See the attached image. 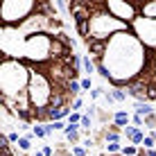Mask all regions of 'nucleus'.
Here are the masks:
<instances>
[{
    "label": "nucleus",
    "mask_w": 156,
    "mask_h": 156,
    "mask_svg": "<svg viewBox=\"0 0 156 156\" xmlns=\"http://www.w3.org/2000/svg\"><path fill=\"white\" fill-rule=\"evenodd\" d=\"M147 52L149 45L136 36V32H118L109 39L104 59L98 63V73L109 79L113 88H125L147 66Z\"/></svg>",
    "instance_id": "f257e3e1"
},
{
    "label": "nucleus",
    "mask_w": 156,
    "mask_h": 156,
    "mask_svg": "<svg viewBox=\"0 0 156 156\" xmlns=\"http://www.w3.org/2000/svg\"><path fill=\"white\" fill-rule=\"evenodd\" d=\"M30 63L16 59L7 52L0 55V95L16 98L18 93L27 90L30 86Z\"/></svg>",
    "instance_id": "f03ea898"
},
{
    "label": "nucleus",
    "mask_w": 156,
    "mask_h": 156,
    "mask_svg": "<svg viewBox=\"0 0 156 156\" xmlns=\"http://www.w3.org/2000/svg\"><path fill=\"white\" fill-rule=\"evenodd\" d=\"M30 86H27V93L32 100V106L34 111H48L52 106V100H55L57 93V86L52 82V77L48 73H43L36 63H30Z\"/></svg>",
    "instance_id": "7ed1b4c3"
},
{
    "label": "nucleus",
    "mask_w": 156,
    "mask_h": 156,
    "mask_svg": "<svg viewBox=\"0 0 156 156\" xmlns=\"http://www.w3.org/2000/svg\"><path fill=\"white\" fill-rule=\"evenodd\" d=\"M88 39H102V41H109L113 34L118 32H133L131 23H125V20L115 18L109 9H102V12H95L88 20ZM86 41V39H84Z\"/></svg>",
    "instance_id": "20e7f679"
},
{
    "label": "nucleus",
    "mask_w": 156,
    "mask_h": 156,
    "mask_svg": "<svg viewBox=\"0 0 156 156\" xmlns=\"http://www.w3.org/2000/svg\"><path fill=\"white\" fill-rule=\"evenodd\" d=\"M39 12V0H2V25L18 27L25 18Z\"/></svg>",
    "instance_id": "39448f33"
},
{
    "label": "nucleus",
    "mask_w": 156,
    "mask_h": 156,
    "mask_svg": "<svg viewBox=\"0 0 156 156\" xmlns=\"http://www.w3.org/2000/svg\"><path fill=\"white\" fill-rule=\"evenodd\" d=\"M106 2V9L115 16V18L125 20V23H136L140 18V5L136 2H129V0H104Z\"/></svg>",
    "instance_id": "423d86ee"
},
{
    "label": "nucleus",
    "mask_w": 156,
    "mask_h": 156,
    "mask_svg": "<svg viewBox=\"0 0 156 156\" xmlns=\"http://www.w3.org/2000/svg\"><path fill=\"white\" fill-rule=\"evenodd\" d=\"M50 23H52L50 16L36 12V14H32L30 18H25L16 30H18L23 36H32V34H39V32H45V34H48V30H50Z\"/></svg>",
    "instance_id": "0eeeda50"
},
{
    "label": "nucleus",
    "mask_w": 156,
    "mask_h": 156,
    "mask_svg": "<svg viewBox=\"0 0 156 156\" xmlns=\"http://www.w3.org/2000/svg\"><path fill=\"white\" fill-rule=\"evenodd\" d=\"M86 50H88V57L93 59L95 63H100L104 59V52L109 48V41H102V39H86Z\"/></svg>",
    "instance_id": "6e6552de"
},
{
    "label": "nucleus",
    "mask_w": 156,
    "mask_h": 156,
    "mask_svg": "<svg viewBox=\"0 0 156 156\" xmlns=\"http://www.w3.org/2000/svg\"><path fill=\"white\" fill-rule=\"evenodd\" d=\"M70 52H73L70 45H66V43H61L59 39L52 36V43H50V59H61V57L70 55Z\"/></svg>",
    "instance_id": "1a4fd4ad"
},
{
    "label": "nucleus",
    "mask_w": 156,
    "mask_h": 156,
    "mask_svg": "<svg viewBox=\"0 0 156 156\" xmlns=\"http://www.w3.org/2000/svg\"><path fill=\"white\" fill-rule=\"evenodd\" d=\"M140 18L156 23V0H143L140 2Z\"/></svg>",
    "instance_id": "9d476101"
},
{
    "label": "nucleus",
    "mask_w": 156,
    "mask_h": 156,
    "mask_svg": "<svg viewBox=\"0 0 156 156\" xmlns=\"http://www.w3.org/2000/svg\"><path fill=\"white\" fill-rule=\"evenodd\" d=\"M122 133H125L127 143H133V145H138V147H140L143 140H145V133L140 131V127H125Z\"/></svg>",
    "instance_id": "9b49d317"
},
{
    "label": "nucleus",
    "mask_w": 156,
    "mask_h": 156,
    "mask_svg": "<svg viewBox=\"0 0 156 156\" xmlns=\"http://www.w3.org/2000/svg\"><path fill=\"white\" fill-rule=\"evenodd\" d=\"M63 136H66V140L70 145H79V140H82V125H68Z\"/></svg>",
    "instance_id": "f8f14e48"
},
{
    "label": "nucleus",
    "mask_w": 156,
    "mask_h": 156,
    "mask_svg": "<svg viewBox=\"0 0 156 156\" xmlns=\"http://www.w3.org/2000/svg\"><path fill=\"white\" fill-rule=\"evenodd\" d=\"M133 109H136V113H140V115H149V113H154V111H156L152 106V102H147V100H136Z\"/></svg>",
    "instance_id": "ddd939ff"
},
{
    "label": "nucleus",
    "mask_w": 156,
    "mask_h": 156,
    "mask_svg": "<svg viewBox=\"0 0 156 156\" xmlns=\"http://www.w3.org/2000/svg\"><path fill=\"white\" fill-rule=\"evenodd\" d=\"M113 122L125 129V127H129V122H131V115H129L127 111H115L113 113Z\"/></svg>",
    "instance_id": "4468645a"
},
{
    "label": "nucleus",
    "mask_w": 156,
    "mask_h": 156,
    "mask_svg": "<svg viewBox=\"0 0 156 156\" xmlns=\"http://www.w3.org/2000/svg\"><path fill=\"white\" fill-rule=\"evenodd\" d=\"M82 68H84V73L90 77V73H95V70H98V63H95L93 59L86 55V57H82Z\"/></svg>",
    "instance_id": "2eb2a0df"
},
{
    "label": "nucleus",
    "mask_w": 156,
    "mask_h": 156,
    "mask_svg": "<svg viewBox=\"0 0 156 156\" xmlns=\"http://www.w3.org/2000/svg\"><path fill=\"white\" fill-rule=\"evenodd\" d=\"M16 149H20V152H32V138L30 136H20L18 143H16Z\"/></svg>",
    "instance_id": "dca6fc26"
},
{
    "label": "nucleus",
    "mask_w": 156,
    "mask_h": 156,
    "mask_svg": "<svg viewBox=\"0 0 156 156\" xmlns=\"http://www.w3.org/2000/svg\"><path fill=\"white\" fill-rule=\"evenodd\" d=\"M138 152H140V147L138 145H133V143H127V145H122V156H138Z\"/></svg>",
    "instance_id": "f3484780"
},
{
    "label": "nucleus",
    "mask_w": 156,
    "mask_h": 156,
    "mask_svg": "<svg viewBox=\"0 0 156 156\" xmlns=\"http://www.w3.org/2000/svg\"><path fill=\"white\" fill-rule=\"evenodd\" d=\"M32 133H34V138H48L45 127H43V125H32Z\"/></svg>",
    "instance_id": "a211bd4d"
},
{
    "label": "nucleus",
    "mask_w": 156,
    "mask_h": 156,
    "mask_svg": "<svg viewBox=\"0 0 156 156\" xmlns=\"http://www.w3.org/2000/svg\"><path fill=\"white\" fill-rule=\"evenodd\" d=\"M104 147H106V152H109V154H120L122 152V143H106Z\"/></svg>",
    "instance_id": "6ab92c4d"
},
{
    "label": "nucleus",
    "mask_w": 156,
    "mask_h": 156,
    "mask_svg": "<svg viewBox=\"0 0 156 156\" xmlns=\"http://www.w3.org/2000/svg\"><path fill=\"white\" fill-rule=\"evenodd\" d=\"M111 93H113L115 102H125V100H127V90H125V88H113Z\"/></svg>",
    "instance_id": "aec40b11"
},
{
    "label": "nucleus",
    "mask_w": 156,
    "mask_h": 156,
    "mask_svg": "<svg viewBox=\"0 0 156 156\" xmlns=\"http://www.w3.org/2000/svg\"><path fill=\"white\" fill-rule=\"evenodd\" d=\"M66 120H68V125H79V122H82V113H79V111H73Z\"/></svg>",
    "instance_id": "412c9836"
},
{
    "label": "nucleus",
    "mask_w": 156,
    "mask_h": 156,
    "mask_svg": "<svg viewBox=\"0 0 156 156\" xmlns=\"http://www.w3.org/2000/svg\"><path fill=\"white\" fill-rule=\"evenodd\" d=\"M131 122H133V127H145V115H140V113H133L131 115Z\"/></svg>",
    "instance_id": "4be33fe9"
},
{
    "label": "nucleus",
    "mask_w": 156,
    "mask_h": 156,
    "mask_svg": "<svg viewBox=\"0 0 156 156\" xmlns=\"http://www.w3.org/2000/svg\"><path fill=\"white\" fill-rule=\"evenodd\" d=\"M73 156H88V152H86V147L84 145H73Z\"/></svg>",
    "instance_id": "5701e85b"
},
{
    "label": "nucleus",
    "mask_w": 156,
    "mask_h": 156,
    "mask_svg": "<svg viewBox=\"0 0 156 156\" xmlns=\"http://www.w3.org/2000/svg\"><path fill=\"white\" fill-rule=\"evenodd\" d=\"M82 106H84V100H82V95H79V98H75V100L70 102V109H73V111H79Z\"/></svg>",
    "instance_id": "b1692460"
},
{
    "label": "nucleus",
    "mask_w": 156,
    "mask_h": 156,
    "mask_svg": "<svg viewBox=\"0 0 156 156\" xmlns=\"http://www.w3.org/2000/svg\"><path fill=\"white\" fill-rule=\"evenodd\" d=\"M82 82V90H90L93 88V82H90V77H84V79H79Z\"/></svg>",
    "instance_id": "393cba45"
},
{
    "label": "nucleus",
    "mask_w": 156,
    "mask_h": 156,
    "mask_svg": "<svg viewBox=\"0 0 156 156\" xmlns=\"http://www.w3.org/2000/svg\"><path fill=\"white\" fill-rule=\"evenodd\" d=\"M88 93H90V98H93V100H95V98H100V95H104V93H106V90H104V88H102V86H98V88H93V90H88Z\"/></svg>",
    "instance_id": "a878e982"
},
{
    "label": "nucleus",
    "mask_w": 156,
    "mask_h": 156,
    "mask_svg": "<svg viewBox=\"0 0 156 156\" xmlns=\"http://www.w3.org/2000/svg\"><path fill=\"white\" fill-rule=\"evenodd\" d=\"M52 125H55V131H66V127H68L63 120H55Z\"/></svg>",
    "instance_id": "bb28decb"
},
{
    "label": "nucleus",
    "mask_w": 156,
    "mask_h": 156,
    "mask_svg": "<svg viewBox=\"0 0 156 156\" xmlns=\"http://www.w3.org/2000/svg\"><path fill=\"white\" fill-rule=\"evenodd\" d=\"M41 152L45 154V156H55V154H57V149H52L50 145H43V147H41Z\"/></svg>",
    "instance_id": "cd10ccee"
},
{
    "label": "nucleus",
    "mask_w": 156,
    "mask_h": 156,
    "mask_svg": "<svg viewBox=\"0 0 156 156\" xmlns=\"http://www.w3.org/2000/svg\"><path fill=\"white\" fill-rule=\"evenodd\" d=\"M7 136H9V140L16 145V143H18V138H20V133H18V131H12V133H7Z\"/></svg>",
    "instance_id": "c85d7f7f"
},
{
    "label": "nucleus",
    "mask_w": 156,
    "mask_h": 156,
    "mask_svg": "<svg viewBox=\"0 0 156 156\" xmlns=\"http://www.w3.org/2000/svg\"><path fill=\"white\" fill-rule=\"evenodd\" d=\"M154 77H156V48H154Z\"/></svg>",
    "instance_id": "c756f323"
},
{
    "label": "nucleus",
    "mask_w": 156,
    "mask_h": 156,
    "mask_svg": "<svg viewBox=\"0 0 156 156\" xmlns=\"http://www.w3.org/2000/svg\"><path fill=\"white\" fill-rule=\"evenodd\" d=\"M129 2H136V5H140V2H143V0H129Z\"/></svg>",
    "instance_id": "7c9ffc66"
},
{
    "label": "nucleus",
    "mask_w": 156,
    "mask_h": 156,
    "mask_svg": "<svg viewBox=\"0 0 156 156\" xmlns=\"http://www.w3.org/2000/svg\"><path fill=\"white\" fill-rule=\"evenodd\" d=\"M152 136H154V138H156V129H152Z\"/></svg>",
    "instance_id": "2f4dec72"
},
{
    "label": "nucleus",
    "mask_w": 156,
    "mask_h": 156,
    "mask_svg": "<svg viewBox=\"0 0 156 156\" xmlns=\"http://www.w3.org/2000/svg\"><path fill=\"white\" fill-rule=\"evenodd\" d=\"M93 2H104V0H93Z\"/></svg>",
    "instance_id": "473e14b6"
}]
</instances>
